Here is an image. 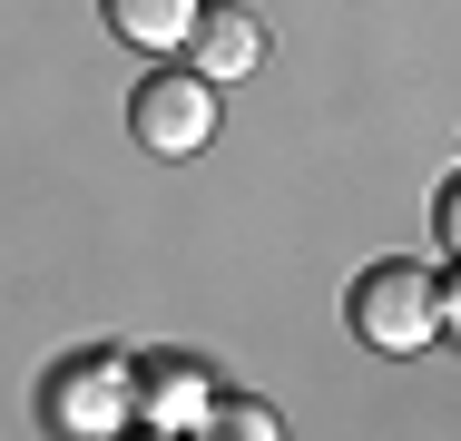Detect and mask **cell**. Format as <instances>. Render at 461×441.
I'll return each instance as SVG.
<instances>
[{
  "label": "cell",
  "instance_id": "8992f818",
  "mask_svg": "<svg viewBox=\"0 0 461 441\" xmlns=\"http://www.w3.org/2000/svg\"><path fill=\"white\" fill-rule=\"evenodd\" d=\"M186 50H196V69H206V79L226 88V79H246V69H256V59H266V30H256V20H246V10H206V20H196V40H186Z\"/></svg>",
  "mask_w": 461,
  "mask_h": 441
},
{
  "label": "cell",
  "instance_id": "6da1fadb",
  "mask_svg": "<svg viewBox=\"0 0 461 441\" xmlns=\"http://www.w3.org/2000/svg\"><path fill=\"white\" fill-rule=\"evenodd\" d=\"M442 334V284L422 274V265H364V284H354V344L373 353H422Z\"/></svg>",
  "mask_w": 461,
  "mask_h": 441
},
{
  "label": "cell",
  "instance_id": "9c48e42d",
  "mask_svg": "<svg viewBox=\"0 0 461 441\" xmlns=\"http://www.w3.org/2000/svg\"><path fill=\"white\" fill-rule=\"evenodd\" d=\"M442 324H452V334H461V274H452V284H442Z\"/></svg>",
  "mask_w": 461,
  "mask_h": 441
},
{
  "label": "cell",
  "instance_id": "5b68a950",
  "mask_svg": "<svg viewBox=\"0 0 461 441\" xmlns=\"http://www.w3.org/2000/svg\"><path fill=\"white\" fill-rule=\"evenodd\" d=\"M138 412H148V432H206V422H216L206 373H196V363H158V373L138 382Z\"/></svg>",
  "mask_w": 461,
  "mask_h": 441
},
{
  "label": "cell",
  "instance_id": "ba28073f",
  "mask_svg": "<svg viewBox=\"0 0 461 441\" xmlns=\"http://www.w3.org/2000/svg\"><path fill=\"white\" fill-rule=\"evenodd\" d=\"M442 246H452V256H461V176H452V186H442Z\"/></svg>",
  "mask_w": 461,
  "mask_h": 441
},
{
  "label": "cell",
  "instance_id": "52a82bcc",
  "mask_svg": "<svg viewBox=\"0 0 461 441\" xmlns=\"http://www.w3.org/2000/svg\"><path fill=\"white\" fill-rule=\"evenodd\" d=\"M216 432H236V441H276L285 422L266 412V402H216Z\"/></svg>",
  "mask_w": 461,
  "mask_h": 441
},
{
  "label": "cell",
  "instance_id": "7a4b0ae2",
  "mask_svg": "<svg viewBox=\"0 0 461 441\" xmlns=\"http://www.w3.org/2000/svg\"><path fill=\"white\" fill-rule=\"evenodd\" d=\"M128 128H138L148 158H196L216 138V79L206 69H148L128 98Z\"/></svg>",
  "mask_w": 461,
  "mask_h": 441
},
{
  "label": "cell",
  "instance_id": "277c9868",
  "mask_svg": "<svg viewBox=\"0 0 461 441\" xmlns=\"http://www.w3.org/2000/svg\"><path fill=\"white\" fill-rule=\"evenodd\" d=\"M98 20L128 40V50H186L196 40V20H206V0H98Z\"/></svg>",
  "mask_w": 461,
  "mask_h": 441
},
{
  "label": "cell",
  "instance_id": "3957f363",
  "mask_svg": "<svg viewBox=\"0 0 461 441\" xmlns=\"http://www.w3.org/2000/svg\"><path fill=\"white\" fill-rule=\"evenodd\" d=\"M50 412H59V432L108 441V432L138 422V373H128V363H79V373L50 382Z\"/></svg>",
  "mask_w": 461,
  "mask_h": 441
}]
</instances>
